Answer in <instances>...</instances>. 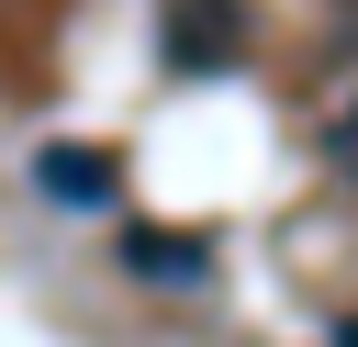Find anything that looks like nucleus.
Masks as SVG:
<instances>
[{"mask_svg":"<svg viewBox=\"0 0 358 347\" xmlns=\"http://www.w3.org/2000/svg\"><path fill=\"white\" fill-rule=\"evenodd\" d=\"M246 56V0H168V67L213 78Z\"/></svg>","mask_w":358,"mask_h":347,"instance_id":"1","label":"nucleus"},{"mask_svg":"<svg viewBox=\"0 0 358 347\" xmlns=\"http://www.w3.org/2000/svg\"><path fill=\"white\" fill-rule=\"evenodd\" d=\"M34 179H45V201H67V213H101V201L123 190V157L67 134V146H45V157H34Z\"/></svg>","mask_w":358,"mask_h":347,"instance_id":"2","label":"nucleus"},{"mask_svg":"<svg viewBox=\"0 0 358 347\" xmlns=\"http://www.w3.org/2000/svg\"><path fill=\"white\" fill-rule=\"evenodd\" d=\"M123 257H134L145 280H201V269H213V246H201V235H179V224H134V235H123Z\"/></svg>","mask_w":358,"mask_h":347,"instance_id":"3","label":"nucleus"},{"mask_svg":"<svg viewBox=\"0 0 358 347\" xmlns=\"http://www.w3.org/2000/svg\"><path fill=\"white\" fill-rule=\"evenodd\" d=\"M336 157H347V168H358V112H347V123H336Z\"/></svg>","mask_w":358,"mask_h":347,"instance_id":"4","label":"nucleus"},{"mask_svg":"<svg viewBox=\"0 0 358 347\" xmlns=\"http://www.w3.org/2000/svg\"><path fill=\"white\" fill-rule=\"evenodd\" d=\"M336 347H358V313H347V325H336Z\"/></svg>","mask_w":358,"mask_h":347,"instance_id":"5","label":"nucleus"}]
</instances>
